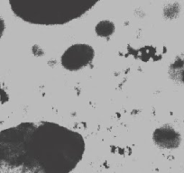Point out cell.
Instances as JSON below:
<instances>
[{"instance_id":"ba28073f","label":"cell","mask_w":184,"mask_h":173,"mask_svg":"<svg viewBox=\"0 0 184 173\" xmlns=\"http://www.w3.org/2000/svg\"><path fill=\"white\" fill-rule=\"evenodd\" d=\"M5 28H6L5 21L1 16H0V39H1V37H2V35L5 32Z\"/></svg>"},{"instance_id":"8992f818","label":"cell","mask_w":184,"mask_h":173,"mask_svg":"<svg viewBox=\"0 0 184 173\" xmlns=\"http://www.w3.org/2000/svg\"><path fill=\"white\" fill-rule=\"evenodd\" d=\"M96 34L103 38L111 36L115 32V24L111 21L103 20L98 23L95 27Z\"/></svg>"},{"instance_id":"3957f363","label":"cell","mask_w":184,"mask_h":173,"mask_svg":"<svg viewBox=\"0 0 184 173\" xmlns=\"http://www.w3.org/2000/svg\"><path fill=\"white\" fill-rule=\"evenodd\" d=\"M94 56L95 51L92 46L86 43H76L63 52L61 63L69 71H78L89 65Z\"/></svg>"},{"instance_id":"5b68a950","label":"cell","mask_w":184,"mask_h":173,"mask_svg":"<svg viewBox=\"0 0 184 173\" xmlns=\"http://www.w3.org/2000/svg\"><path fill=\"white\" fill-rule=\"evenodd\" d=\"M169 74L174 81L184 84V57L175 58L170 65Z\"/></svg>"},{"instance_id":"7a4b0ae2","label":"cell","mask_w":184,"mask_h":173,"mask_svg":"<svg viewBox=\"0 0 184 173\" xmlns=\"http://www.w3.org/2000/svg\"><path fill=\"white\" fill-rule=\"evenodd\" d=\"M90 0H19L11 10L23 21L38 25H59L79 18L97 4Z\"/></svg>"},{"instance_id":"52a82bcc","label":"cell","mask_w":184,"mask_h":173,"mask_svg":"<svg viewBox=\"0 0 184 173\" xmlns=\"http://www.w3.org/2000/svg\"><path fill=\"white\" fill-rule=\"evenodd\" d=\"M179 6L177 4H173V5H170L169 6H167L165 8V11H164V14L166 16L170 17V18H173L176 14H178L179 12Z\"/></svg>"},{"instance_id":"277c9868","label":"cell","mask_w":184,"mask_h":173,"mask_svg":"<svg viewBox=\"0 0 184 173\" xmlns=\"http://www.w3.org/2000/svg\"><path fill=\"white\" fill-rule=\"evenodd\" d=\"M154 143L162 149L173 150L180 146L181 137L180 133L170 125H163L153 132Z\"/></svg>"},{"instance_id":"6da1fadb","label":"cell","mask_w":184,"mask_h":173,"mask_svg":"<svg viewBox=\"0 0 184 173\" xmlns=\"http://www.w3.org/2000/svg\"><path fill=\"white\" fill-rule=\"evenodd\" d=\"M80 134L52 122H26L0 132V173H72L85 153Z\"/></svg>"}]
</instances>
